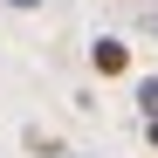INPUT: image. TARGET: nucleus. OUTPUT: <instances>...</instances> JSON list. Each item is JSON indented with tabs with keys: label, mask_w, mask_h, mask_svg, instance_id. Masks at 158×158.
<instances>
[{
	"label": "nucleus",
	"mask_w": 158,
	"mask_h": 158,
	"mask_svg": "<svg viewBox=\"0 0 158 158\" xmlns=\"http://www.w3.org/2000/svg\"><path fill=\"white\" fill-rule=\"evenodd\" d=\"M151 35H158V14H151Z\"/></svg>",
	"instance_id": "5"
},
{
	"label": "nucleus",
	"mask_w": 158,
	"mask_h": 158,
	"mask_svg": "<svg viewBox=\"0 0 158 158\" xmlns=\"http://www.w3.org/2000/svg\"><path fill=\"white\" fill-rule=\"evenodd\" d=\"M144 138H151V151H158V117H144Z\"/></svg>",
	"instance_id": "3"
},
{
	"label": "nucleus",
	"mask_w": 158,
	"mask_h": 158,
	"mask_svg": "<svg viewBox=\"0 0 158 158\" xmlns=\"http://www.w3.org/2000/svg\"><path fill=\"white\" fill-rule=\"evenodd\" d=\"M138 110L158 117V76H138Z\"/></svg>",
	"instance_id": "2"
},
{
	"label": "nucleus",
	"mask_w": 158,
	"mask_h": 158,
	"mask_svg": "<svg viewBox=\"0 0 158 158\" xmlns=\"http://www.w3.org/2000/svg\"><path fill=\"white\" fill-rule=\"evenodd\" d=\"M89 69H96V76H131V41L96 35V41H89Z\"/></svg>",
	"instance_id": "1"
},
{
	"label": "nucleus",
	"mask_w": 158,
	"mask_h": 158,
	"mask_svg": "<svg viewBox=\"0 0 158 158\" xmlns=\"http://www.w3.org/2000/svg\"><path fill=\"white\" fill-rule=\"evenodd\" d=\"M151 7H158V0H151Z\"/></svg>",
	"instance_id": "6"
},
{
	"label": "nucleus",
	"mask_w": 158,
	"mask_h": 158,
	"mask_svg": "<svg viewBox=\"0 0 158 158\" xmlns=\"http://www.w3.org/2000/svg\"><path fill=\"white\" fill-rule=\"evenodd\" d=\"M7 7H21V14H35V7H41V0H7Z\"/></svg>",
	"instance_id": "4"
}]
</instances>
